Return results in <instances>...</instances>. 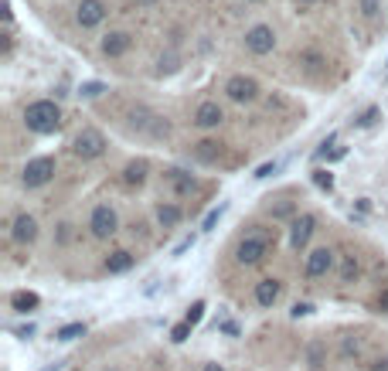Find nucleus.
Wrapping results in <instances>:
<instances>
[{"instance_id": "nucleus-1", "label": "nucleus", "mask_w": 388, "mask_h": 371, "mask_svg": "<svg viewBox=\"0 0 388 371\" xmlns=\"http://www.w3.org/2000/svg\"><path fill=\"white\" fill-rule=\"evenodd\" d=\"M24 126L31 133L48 137V133H55L58 126H61V109L52 99H38V103H31V106L24 109Z\"/></svg>"}, {"instance_id": "nucleus-2", "label": "nucleus", "mask_w": 388, "mask_h": 371, "mask_svg": "<svg viewBox=\"0 0 388 371\" xmlns=\"http://www.w3.org/2000/svg\"><path fill=\"white\" fill-rule=\"evenodd\" d=\"M273 242H276V235H273V239H269V235H245V239L235 245V263L238 265H259L266 256H269Z\"/></svg>"}, {"instance_id": "nucleus-3", "label": "nucleus", "mask_w": 388, "mask_h": 371, "mask_svg": "<svg viewBox=\"0 0 388 371\" xmlns=\"http://www.w3.org/2000/svg\"><path fill=\"white\" fill-rule=\"evenodd\" d=\"M106 137L96 130V126H85V130H79L75 133V140H72V154L79 160H96V157H103L106 154Z\"/></svg>"}, {"instance_id": "nucleus-4", "label": "nucleus", "mask_w": 388, "mask_h": 371, "mask_svg": "<svg viewBox=\"0 0 388 371\" xmlns=\"http://www.w3.org/2000/svg\"><path fill=\"white\" fill-rule=\"evenodd\" d=\"M55 170H58L55 157H34V160H28V163H24V170H21V184H24V188H45V184L55 177Z\"/></svg>"}, {"instance_id": "nucleus-5", "label": "nucleus", "mask_w": 388, "mask_h": 371, "mask_svg": "<svg viewBox=\"0 0 388 371\" xmlns=\"http://www.w3.org/2000/svg\"><path fill=\"white\" fill-rule=\"evenodd\" d=\"M89 232H92V239H112L119 232V214H116V208L96 205L92 214H89Z\"/></svg>"}, {"instance_id": "nucleus-6", "label": "nucleus", "mask_w": 388, "mask_h": 371, "mask_svg": "<svg viewBox=\"0 0 388 371\" xmlns=\"http://www.w3.org/2000/svg\"><path fill=\"white\" fill-rule=\"evenodd\" d=\"M225 96H228L232 103H256V99H259V82L249 79V75H232V79L225 82Z\"/></svg>"}, {"instance_id": "nucleus-7", "label": "nucleus", "mask_w": 388, "mask_h": 371, "mask_svg": "<svg viewBox=\"0 0 388 371\" xmlns=\"http://www.w3.org/2000/svg\"><path fill=\"white\" fill-rule=\"evenodd\" d=\"M273 48H276V31L269 24H256V28L245 31V52L263 58V54H269Z\"/></svg>"}, {"instance_id": "nucleus-8", "label": "nucleus", "mask_w": 388, "mask_h": 371, "mask_svg": "<svg viewBox=\"0 0 388 371\" xmlns=\"http://www.w3.org/2000/svg\"><path fill=\"white\" fill-rule=\"evenodd\" d=\"M337 263V252H334L331 245H320V249H314L310 256H307V265H303V276L307 279H320V276H327Z\"/></svg>"}, {"instance_id": "nucleus-9", "label": "nucleus", "mask_w": 388, "mask_h": 371, "mask_svg": "<svg viewBox=\"0 0 388 371\" xmlns=\"http://www.w3.org/2000/svg\"><path fill=\"white\" fill-rule=\"evenodd\" d=\"M106 14H110L106 0H82V3L75 7V21H79V28H99V24L106 21Z\"/></svg>"}, {"instance_id": "nucleus-10", "label": "nucleus", "mask_w": 388, "mask_h": 371, "mask_svg": "<svg viewBox=\"0 0 388 371\" xmlns=\"http://www.w3.org/2000/svg\"><path fill=\"white\" fill-rule=\"evenodd\" d=\"M314 228H317V218H314V214H300V218H293V221H289V245H293L296 252H300V249H307V242H310Z\"/></svg>"}, {"instance_id": "nucleus-11", "label": "nucleus", "mask_w": 388, "mask_h": 371, "mask_svg": "<svg viewBox=\"0 0 388 371\" xmlns=\"http://www.w3.org/2000/svg\"><path fill=\"white\" fill-rule=\"evenodd\" d=\"M10 239L17 242V245H31L34 239H38V218L34 214H17L14 218V225H10Z\"/></svg>"}, {"instance_id": "nucleus-12", "label": "nucleus", "mask_w": 388, "mask_h": 371, "mask_svg": "<svg viewBox=\"0 0 388 371\" xmlns=\"http://www.w3.org/2000/svg\"><path fill=\"white\" fill-rule=\"evenodd\" d=\"M252 297H256V303H259V307H276L279 297H283V283H279L276 276H266V279H259V283H256Z\"/></svg>"}, {"instance_id": "nucleus-13", "label": "nucleus", "mask_w": 388, "mask_h": 371, "mask_svg": "<svg viewBox=\"0 0 388 371\" xmlns=\"http://www.w3.org/2000/svg\"><path fill=\"white\" fill-rule=\"evenodd\" d=\"M225 119V112L218 103H201V106L194 109V126L198 130H218Z\"/></svg>"}, {"instance_id": "nucleus-14", "label": "nucleus", "mask_w": 388, "mask_h": 371, "mask_svg": "<svg viewBox=\"0 0 388 371\" xmlns=\"http://www.w3.org/2000/svg\"><path fill=\"white\" fill-rule=\"evenodd\" d=\"M130 48H133V34L130 31H110L103 38V54L106 58H123Z\"/></svg>"}, {"instance_id": "nucleus-15", "label": "nucleus", "mask_w": 388, "mask_h": 371, "mask_svg": "<svg viewBox=\"0 0 388 371\" xmlns=\"http://www.w3.org/2000/svg\"><path fill=\"white\" fill-rule=\"evenodd\" d=\"M167 181L174 184V194H177V198H187V194H194V191H198V181H194L191 174L177 170V167H170V170H167Z\"/></svg>"}, {"instance_id": "nucleus-16", "label": "nucleus", "mask_w": 388, "mask_h": 371, "mask_svg": "<svg viewBox=\"0 0 388 371\" xmlns=\"http://www.w3.org/2000/svg\"><path fill=\"white\" fill-rule=\"evenodd\" d=\"M147 174H150V163L140 157V160H130L126 167H123V184L126 188H140L143 181H147Z\"/></svg>"}, {"instance_id": "nucleus-17", "label": "nucleus", "mask_w": 388, "mask_h": 371, "mask_svg": "<svg viewBox=\"0 0 388 371\" xmlns=\"http://www.w3.org/2000/svg\"><path fill=\"white\" fill-rule=\"evenodd\" d=\"M181 218H184V208L181 205H170V201H164V205H157V225L161 228H174V225H181Z\"/></svg>"}, {"instance_id": "nucleus-18", "label": "nucleus", "mask_w": 388, "mask_h": 371, "mask_svg": "<svg viewBox=\"0 0 388 371\" xmlns=\"http://www.w3.org/2000/svg\"><path fill=\"white\" fill-rule=\"evenodd\" d=\"M38 303H41V297L31 293V290H17V293L10 297V307H14L17 314H31V310H38Z\"/></svg>"}, {"instance_id": "nucleus-19", "label": "nucleus", "mask_w": 388, "mask_h": 371, "mask_svg": "<svg viewBox=\"0 0 388 371\" xmlns=\"http://www.w3.org/2000/svg\"><path fill=\"white\" fill-rule=\"evenodd\" d=\"M136 263V256L133 252H126V249H116L106 256V272H126V269H133Z\"/></svg>"}, {"instance_id": "nucleus-20", "label": "nucleus", "mask_w": 388, "mask_h": 371, "mask_svg": "<svg viewBox=\"0 0 388 371\" xmlns=\"http://www.w3.org/2000/svg\"><path fill=\"white\" fill-rule=\"evenodd\" d=\"M154 119H157V112H154V109H147V106L130 109V126H133V130H143V133H147V130L154 126Z\"/></svg>"}, {"instance_id": "nucleus-21", "label": "nucleus", "mask_w": 388, "mask_h": 371, "mask_svg": "<svg viewBox=\"0 0 388 371\" xmlns=\"http://www.w3.org/2000/svg\"><path fill=\"white\" fill-rule=\"evenodd\" d=\"M194 157L201 160V163H215V160L222 157V143H215V140H201V143L194 147Z\"/></svg>"}, {"instance_id": "nucleus-22", "label": "nucleus", "mask_w": 388, "mask_h": 371, "mask_svg": "<svg viewBox=\"0 0 388 371\" xmlns=\"http://www.w3.org/2000/svg\"><path fill=\"white\" fill-rule=\"evenodd\" d=\"M358 276H361L358 256H344V263H340V283H358Z\"/></svg>"}, {"instance_id": "nucleus-23", "label": "nucleus", "mask_w": 388, "mask_h": 371, "mask_svg": "<svg viewBox=\"0 0 388 371\" xmlns=\"http://www.w3.org/2000/svg\"><path fill=\"white\" fill-rule=\"evenodd\" d=\"M324 361H327V348H324L320 341H314V344L307 348V365H310L314 371H320L324 368Z\"/></svg>"}, {"instance_id": "nucleus-24", "label": "nucleus", "mask_w": 388, "mask_h": 371, "mask_svg": "<svg viewBox=\"0 0 388 371\" xmlns=\"http://www.w3.org/2000/svg\"><path fill=\"white\" fill-rule=\"evenodd\" d=\"M75 337H85V323L82 320L79 323H65V327L55 330V341H75Z\"/></svg>"}, {"instance_id": "nucleus-25", "label": "nucleus", "mask_w": 388, "mask_h": 371, "mask_svg": "<svg viewBox=\"0 0 388 371\" xmlns=\"http://www.w3.org/2000/svg\"><path fill=\"white\" fill-rule=\"evenodd\" d=\"M269 218H273V221L296 218V205H293V201H279V205H269Z\"/></svg>"}, {"instance_id": "nucleus-26", "label": "nucleus", "mask_w": 388, "mask_h": 371, "mask_svg": "<svg viewBox=\"0 0 388 371\" xmlns=\"http://www.w3.org/2000/svg\"><path fill=\"white\" fill-rule=\"evenodd\" d=\"M191 330H194V327H191L187 320H181V323H174V327H170V341H174V344H184V341L191 337Z\"/></svg>"}, {"instance_id": "nucleus-27", "label": "nucleus", "mask_w": 388, "mask_h": 371, "mask_svg": "<svg viewBox=\"0 0 388 371\" xmlns=\"http://www.w3.org/2000/svg\"><path fill=\"white\" fill-rule=\"evenodd\" d=\"M378 116H382V109L378 106H371V109H365L358 119H354V126H361V130H368V126H375L378 123Z\"/></svg>"}, {"instance_id": "nucleus-28", "label": "nucleus", "mask_w": 388, "mask_h": 371, "mask_svg": "<svg viewBox=\"0 0 388 371\" xmlns=\"http://www.w3.org/2000/svg\"><path fill=\"white\" fill-rule=\"evenodd\" d=\"M300 65H303L307 72H317V68L324 65V54H320V52H303V54H300Z\"/></svg>"}, {"instance_id": "nucleus-29", "label": "nucleus", "mask_w": 388, "mask_h": 371, "mask_svg": "<svg viewBox=\"0 0 388 371\" xmlns=\"http://www.w3.org/2000/svg\"><path fill=\"white\" fill-rule=\"evenodd\" d=\"M201 317H205V300H194V303H191V310H187V323H191V327H198V323H201Z\"/></svg>"}, {"instance_id": "nucleus-30", "label": "nucleus", "mask_w": 388, "mask_h": 371, "mask_svg": "<svg viewBox=\"0 0 388 371\" xmlns=\"http://www.w3.org/2000/svg\"><path fill=\"white\" fill-rule=\"evenodd\" d=\"M314 184H317V188H324V191H331V188H334V174H331V170H324V167H320V170H314Z\"/></svg>"}, {"instance_id": "nucleus-31", "label": "nucleus", "mask_w": 388, "mask_h": 371, "mask_svg": "<svg viewBox=\"0 0 388 371\" xmlns=\"http://www.w3.org/2000/svg\"><path fill=\"white\" fill-rule=\"evenodd\" d=\"M79 92H82L85 99H96V96H103V92H106V86H103V82H85Z\"/></svg>"}, {"instance_id": "nucleus-32", "label": "nucleus", "mask_w": 388, "mask_h": 371, "mask_svg": "<svg viewBox=\"0 0 388 371\" xmlns=\"http://www.w3.org/2000/svg\"><path fill=\"white\" fill-rule=\"evenodd\" d=\"M358 351H361V344H358L354 337H344V341H340V358H354Z\"/></svg>"}, {"instance_id": "nucleus-33", "label": "nucleus", "mask_w": 388, "mask_h": 371, "mask_svg": "<svg viewBox=\"0 0 388 371\" xmlns=\"http://www.w3.org/2000/svg\"><path fill=\"white\" fill-rule=\"evenodd\" d=\"M225 208H228V205H218V208H212V212H208V218L201 221V228H205V232H208V228H215V225H218V218L225 214Z\"/></svg>"}, {"instance_id": "nucleus-34", "label": "nucleus", "mask_w": 388, "mask_h": 371, "mask_svg": "<svg viewBox=\"0 0 388 371\" xmlns=\"http://www.w3.org/2000/svg\"><path fill=\"white\" fill-rule=\"evenodd\" d=\"M276 170H279V160H273V163H263V167H259L252 177H256V181H266V177H273Z\"/></svg>"}, {"instance_id": "nucleus-35", "label": "nucleus", "mask_w": 388, "mask_h": 371, "mask_svg": "<svg viewBox=\"0 0 388 371\" xmlns=\"http://www.w3.org/2000/svg\"><path fill=\"white\" fill-rule=\"evenodd\" d=\"M378 7H382V0H361V14H365V17H375Z\"/></svg>"}, {"instance_id": "nucleus-36", "label": "nucleus", "mask_w": 388, "mask_h": 371, "mask_svg": "<svg viewBox=\"0 0 388 371\" xmlns=\"http://www.w3.org/2000/svg\"><path fill=\"white\" fill-rule=\"evenodd\" d=\"M293 317L300 320V317H310L314 314V303H293V310H289Z\"/></svg>"}, {"instance_id": "nucleus-37", "label": "nucleus", "mask_w": 388, "mask_h": 371, "mask_svg": "<svg viewBox=\"0 0 388 371\" xmlns=\"http://www.w3.org/2000/svg\"><path fill=\"white\" fill-rule=\"evenodd\" d=\"M68 239H72V225H68V221H61V225H58V242L65 245Z\"/></svg>"}, {"instance_id": "nucleus-38", "label": "nucleus", "mask_w": 388, "mask_h": 371, "mask_svg": "<svg viewBox=\"0 0 388 371\" xmlns=\"http://www.w3.org/2000/svg\"><path fill=\"white\" fill-rule=\"evenodd\" d=\"M157 65H161V68H157V72H161V75H164V72H174V68H177V58H161V61H157Z\"/></svg>"}, {"instance_id": "nucleus-39", "label": "nucleus", "mask_w": 388, "mask_h": 371, "mask_svg": "<svg viewBox=\"0 0 388 371\" xmlns=\"http://www.w3.org/2000/svg\"><path fill=\"white\" fill-rule=\"evenodd\" d=\"M191 245H194V235H187V239H184V242H181V245L174 249V256H184V252H187Z\"/></svg>"}, {"instance_id": "nucleus-40", "label": "nucleus", "mask_w": 388, "mask_h": 371, "mask_svg": "<svg viewBox=\"0 0 388 371\" xmlns=\"http://www.w3.org/2000/svg\"><path fill=\"white\" fill-rule=\"evenodd\" d=\"M375 307H378L382 314H388V290H382V293H378V303H375Z\"/></svg>"}, {"instance_id": "nucleus-41", "label": "nucleus", "mask_w": 388, "mask_h": 371, "mask_svg": "<svg viewBox=\"0 0 388 371\" xmlns=\"http://www.w3.org/2000/svg\"><path fill=\"white\" fill-rule=\"evenodd\" d=\"M368 371H388V358H378V361H371V368Z\"/></svg>"}, {"instance_id": "nucleus-42", "label": "nucleus", "mask_w": 388, "mask_h": 371, "mask_svg": "<svg viewBox=\"0 0 388 371\" xmlns=\"http://www.w3.org/2000/svg\"><path fill=\"white\" fill-rule=\"evenodd\" d=\"M201 371H225V368H222V365H205Z\"/></svg>"}, {"instance_id": "nucleus-43", "label": "nucleus", "mask_w": 388, "mask_h": 371, "mask_svg": "<svg viewBox=\"0 0 388 371\" xmlns=\"http://www.w3.org/2000/svg\"><path fill=\"white\" fill-rule=\"evenodd\" d=\"M45 371H61V361H55V365H52V368H45Z\"/></svg>"}, {"instance_id": "nucleus-44", "label": "nucleus", "mask_w": 388, "mask_h": 371, "mask_svg": "<svg viewBox=\"0 0 388 371\" xmlns=\"http://www.w3.org/2000/svg\"><path fill=\"white\" fill-rule=\"evenodd\" d=\"M300 3H317V0H300Z\"/></svg>"}]
</instances>
